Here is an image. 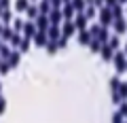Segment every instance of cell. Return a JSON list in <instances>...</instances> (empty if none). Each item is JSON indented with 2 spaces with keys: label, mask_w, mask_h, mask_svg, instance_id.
<instances>
[{
  "label": "cell",
  "mask_w": 127,
  "mask_h": 123,
  "mask_svg": "<svg viewBox=\"0 0 127 123\" xmlns=\"http://www.w3.org/2000/svg\"><path fill=\"white\" fill-rule=\"evenodd\" d=\"M114 21V15H112V9L110 6H106V9H100V26L108 28L110 23Z\"/></svg>",
  "instance_id": "obj_1"
},
{
  "label": "cell",
  "mask_w": 127,
  "mask_h": 123,
  "mask_svg": "<svg viewBox=\"0 0 127 123\" xmlns=\"http://www.w3.org/2000/svg\"><path fill=\"white\" fill-rule=\"evenodd\" d=\"M114 68H117L119 74L127 70V57H125L123 51H117V53H114Z\"/></svg>",
  "instance_id": "obj_2"
},
{
  "label": "cell",
  "mask_w": 127,
  "mask_h": 123,
  "mask_svg": "<svg viewBox=\"0 0 127 123\" xmlns=\"http://www.w3.org/2000/svg\"><path fill=\"white\" fill-rule=\"evenodd\" d=\"M112 49H114V47L112 45H110V42H104V45H102V57H104V59H112Z\"/></svg>",
  "instance_id": "obj_3"
},
{
  "label": "cell",
  "mask_w": 127,
  "mask_h": 123,
  "mask_svg": "<svg viewBox=\"0 0 127 123\" xmlns=\"http://www.w3.org/2000/svg\"><path fill=\"white\" fill-rule=\"evenodd\" d=\"M59 17H62V13H59V11H53V13H51V21H53L55 26L59 23Z\"/></svg>",
  "instance_id": "obj_4"
},
{
  "label": "cell",
  "mask_w": 127,
  "mask_h": 123,
  "mask_svg": "<svg viewBox=\"0 0 127 123\" xmlns=\"http://www.w3.org/2000/svg\"><path fill=\"white\" fill-rule=\"evenodd\" d=\"M49 36H51V38H57V36H59V28H57V26H55V28H49Z\"/></svg>",
  "instance_id": "obj_5"
},
{
  "label": "cell",
  "mask_w": 127,
  "mask_h": 123,
  "mask_svg": "<svg viewBox=\"0 0 127 123\" xmlns=\"http://www.w3.org/2000/svg\"><path fill=\"white\" fill-rule=\"evenodd\" d=\"M123 119H125V117H123L121 113H117V115H114V121H112V123H123Z\"/></svg>",
  "instance_id": "obj_6"
},
{
  "label": "cell",
  "mask_w": 127,
  "mask_h": 123,
  "mask_svg": "<svg viewBox=\"0 0 127 123\" xmlns=\"http://www.w3.org/2000/svg\"><path fill=\"white\" fill-rule=\"evenodd\" d=\"M119 113H121V115H123V117H125V119H127V104H125V102H123V106H121V110H119Z\"/></svg>",
  "instance_id": "obj_7"
},
{
  "label": "cell",
  "mask_w": 127,
  "mask_h": 123,
  "mask_svg": "<svg viewBox=\"0 0 127 123\" xmlns=\"http://www.w3.org/2000/svg\"><path fill=\"white\" fill-rule=\"evenodd\" d=\"M72 6H74V9H78V11H81V9H83V0H74V4H72Z\"/></svg>",
  "instance_id": "obj_8"
},
{
  "label": "cell",
  "mask_w": 127,
  "mask_h": 123,
  "mask_svg": "<svg viewBox=\"0 0 127 123\" xmlns=\"http://www.w3.org/2000/svg\"><path fill=\"white\" fill-rule=\"evenodd\" d=\"M106 2H108L106 6H110V9H112V6H117V2H119V0H106Z\"/></svg>",
  "instance_id": "obj_9"
}]
</instances>
